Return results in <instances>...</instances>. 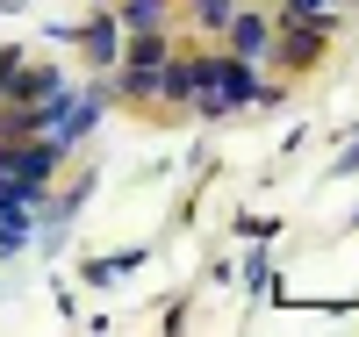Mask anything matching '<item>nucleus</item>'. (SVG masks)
Wrapping results in <instances>:
<instances>
[{
    "label": "nucleus",
    "mask_w": 359,
    "mask_h": 337,
    "mask_svg": "<svg viewBox=\"0 0 359 337\" xmlns=\"http://www.w3.org/2000/svg\"><path fill=\"white\" fill-rule=\"evenodd\" d=\"M273 8H294V15H316V22H345L359 0H273Z\"/></svg>",
    "instance_id": "obj_10"
},
{
    "label": "nucleus",
    "mask_w": 359,
    "mask_h": 337,
    "mask_svg": "<svg viewBox=\"0 0 359 337\" xmlns=\"http://www.w3.org/2000/svg\"><path fill=\"white\" fill-rule=\"evenodd\" d=\"M65 165H72V158H65L50 137H0V179H29V187L50 194Z\"/></svg>",
    "instance_id": "obj_5"
},
{
    "label": "nucleus",
    "mask_w": 359,
    "mask_h": 337,
    "mask_svg": "<svg viewBox=\"0 0 359 337\" xmlns=\"http://www.w3.org/2000/svg\"><path fill=\"white\" fill-rule=\"evenodd\" d=\"M115 108V94H108V72H94V79H72V94H65V115H57V130H50V144L65 151V158H79L86 151V137L101 130V115Z\"/></svg>",
    "instance_id": "obj_3"
},
{
    "label": "nucleus",
    "mask_w": 359,
    "mask_h": 337,
    "mask_svg": "<svg viewBox=\"0 0 359 337\" xmlns=\"http://www.w3.org/2000/svg\"><path fill=\"white\" fill-rule=\"evenodd\" d=\"M331 36H338V22H316V15L273 8V50H266V65H273L280 79H309L323 57H331Z\"/></svg>",
    "instance_id": "obj_2"
},
{
    "label": "nucleus",
    "mask_w": 359,
    "mask_h": 337,
    "mask_svg": "<svg viewBox=\"0 0 359 337\" xmlns=\"http://www.w3.org/2000/svg\"><path fill=\"white\" fill-rule=\"evenodd\" d=\"M216 43H223V50H237V57H252V65H266V50H273V15L237 0V15L223 22V36H216Z\"/></svg>",
    "instance_id": "obj_7"
},
{
    "label": "nucleus",
    "mask_w": 359,
    "mask_h": 337,
    "mask_svg": "<svg viewBox=\"0 0 359 337\" xmlns=\"http://www.w3.org/2000/svg\"><path fill=\"white\" fill-rule=\"evenodd\" d=\"M123 29H165L172 22V0H108Z\"/></svg>",
    "instance_id": "obj_9"
},
{
    "label": "nucleus",
    "mask_w": 359,
    "mask_h": 337,
    "mask_svg": "<svg viewBox=\"0 0 359 337\" xmlns=\"http://www.w3.org/2000/svg\"><path fill=\"white\" fill-rule=\"evenodd\" d=\"M94 8H108V0H94Z\"/></svg>",
    "instance_id": "obj_13"
},
{
    "label": "nucleus",
    "mask_w": 359,
    "mask_h": 337,
    "mask_svg": "<svg viewBox=\"0 0 359 337\" xmlns=\"http://www.w3.org/2000/svg\"><path fill=\"white\" fill-rule=\"evenodd\" d=\"M266 86V65H252V57H237L223 43H201V94H194V122H230L245 115L259 101Z\"/></svg>",
    "instance_id": "obj_1"
},
{
    "label": "nucleus",
    "mask_w": 359,
    "mask_h": 337,
    "mask_svg": "<svg viewBox=\"0 0 359 337\" xmlns=\"http://www.w3.org/2000/svg\"><path fill=\"white\" fill-rule=\"evenodd\" d=\"M15 252H29V244H22V237H15L8 223H0V259H15Z\"/></svg>",
    "instance_id": "obj_12"
},
{
    "label": "nucleus",
    "mask_w": 359,
    "mask_h": 337,
    "mask_svg": "<svg viewBox=\"0 0 359 337\" xmlns=\"http://www.w3.org/2000/svg\"><path fill=\"white\" fill-rule=\"evenodd\" d=\"M194 94H201V50H165V65H158V86H151V115L165 122H187L194 115Z\"/></svg>",
    "instance_id": "obj_4"
},
{
    "label": "nucleus",
    "mask_w": 359,
    "mask_h": 337,
    "mask_svg": "<svg viewBox=\"0 0 359 337\" xmlns=\"http://www.w3.org/2000/svg\"><path fill=\"white\" fill-rule=\"evenodd\" d=\"M230 15H237V0H172V29H194L201 43H216Z\"/></svg>",
    "instance_id": "obj_8"
},
{
    "label": "nucleus",
    "mask_w": 359,
    "mask_h": 337,
    "mask_svg": "<svg viewBox=\"0 0 359 337\" xmlns=\"http://www.w3.org/2000/svg\"><path fill=\"white\" fill-rule=\"evenodd\" d=\"M72 50L86 57V72H115V57H123V22H115V8H94L86 22H72Z\"/></svg>",
    "instance_id": "obj_6"
},
{
    "label": "nucleus",
    "mask_w": 359,
    "mask_h": 337,
    "mask_svg": "<svg viewBox=\"0 0 359 337\" xmlns=\"http://www.w3.org/2000/svg\"><path fill=\"white\" fill-rule=\"evenodd\" d=\"M345 172H359V137L338 151V158H331V179H345Z\"/></svg>",
    "instance_id": "obj_11"
}]
</instances>
